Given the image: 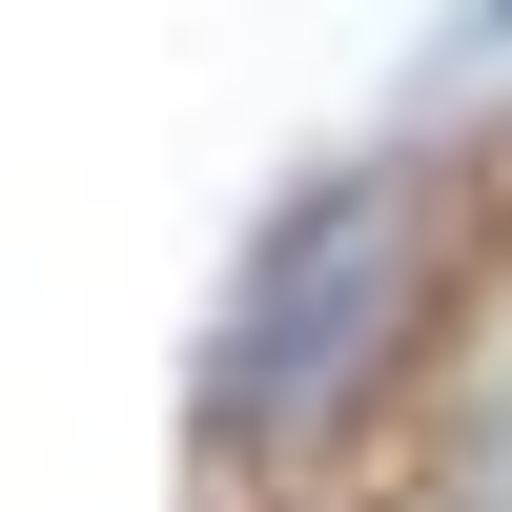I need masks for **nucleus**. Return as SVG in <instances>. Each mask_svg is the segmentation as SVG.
I'll list each match as a JSON object with an SVG mask.
<instances>
[{"instance_id": "1", "label": "nucleus", "mask_w": 512, "mask_h": 512, "mask_svg": "<svg viewBox=\"0 0 512 512\" xmlns=\"http://www.w3.org/2000/svg\"><path fill=\"white\" fill-rule=\"evenodd\" d=\"M431 287H451V185H431V164H328V185L246 246L226 328H205V451H226V472L328 451V431L410 369Z\"/></svg>"}]
</instances>
